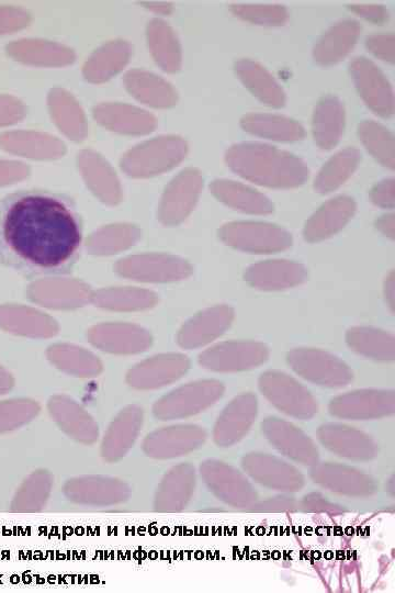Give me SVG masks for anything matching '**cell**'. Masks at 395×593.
Wrapping results in <instances>:
<instances>
[{"label": "cell", "instance_id": "3", "mask_svg": "<svg viewBox=\"0 0 395 593\" xmlns=\"http://www.w3.org/2000/svg\"><path fill=\"white\" fill-rule=\"evenodd\" d=\"M219 236L228 246L251 254L283 251L293 243L290 232L268 222H229L221 228Z\"/></svg>", "mask_w": 395, "mask_h": 593}, {"label": "cell", "instance_id": "16", "mask_svg": "<svg viewBox=\"0 0 395 593\" xmlns=\"http://www.w3.org/2000/svg\"><path fill=\"white\" fill-rule=\"evenodd\" d=\"M257 415V399L251 393L236 396L223 411L215 426L214 438L217 444L238 440L247 433Z\"/></svg>", "mask_w": 395, "mask_h": 593}, {"label": "cell", "instance_id": "11", "mask_svg": "<svg viewBox=\"0 0 395 593\" xmlns=\"http://www.w3.org/2000/svg\"><path fill=\"white\" fill-rule=\"evenodd\" d=\"M356 210L357 203L349 195L342 194L327 200L305 223V240L317 243L337 234L353 217Z\"/></svg>", "mask_w": 395, "mask_h": 593}, {"label": "cell", "instance_id": "21", "mask_svg": "<svg viewBox=\"0 0 395 593\" xmlns=\"http://www.w3.org/2000/svg\"><path fill=\"white\" fill-rule=\"evenodd\" d=\"M346 340L356 353L376 360H393L395 337L383 329L371 326H353L348 329Z\"/></svg>", "mask_w": 395, "mask_h": 593}, {"label": "cell", "instance_id": "12", "mask_svg": "<svg viewBox=\"0 0 395 593\" xmlns=\"http://www.w3.org/2000/svg\"><path fill=\"white\" fill-rule=\"evenodd\" d=\"M204 440L205 433L200 427L174 426L148 435L143 441V449L154 458H172L194 450Z\"/></svg>", "mask_w": 395, "mask_h": 593}, {"label": "cell", "instance_id": "25", "mask_svg": "<svg viewBox=\"0 0 395 593\" xmlns=\"http://www.w3.org/2000/svg\"><path fill=\"white\" fill-rule=\"evenodd\" d=\"M53 485L45 470L31 473L20 485L11 502L12 512H36L45 505Z\"/></svg>", "mask_w": 395, "mask_h": 593}, {"label": "cell", "instance_id": "13", "mask_svg": "<svg viewBox=\"0 0 395 593\" xmlns=\"http://www.w3.org/2000/svg\"><path fill=\"white\" fill-rule=\"evenodd\" d=\"M361 25L353 19L332 24L316 42L314 60L320 66H332L343 59L357 44Z\"/></svg>", "mask_w": 395, "mask_h": 593}, {"label": "cell", "instance_id": "27", "mask_svg": "<svg viewBox=\"0 0 395 593\" xmlns=\"http://www.w3.org/2000/svg\"><path fill=\"white\" fill-rule=\"evenodd\" d=\"M230 11L247 22L260 25H282L289 19L287 9L280 3H233Z\"/></svg>", "mask_w": 395, "mask_h": 593}, {"label": "cell", "instance_id": "20", "mask_svg": "<svg viewBox=\"0 0 395 593\" xmlns=\"http://www.w3.org/2000/svg\"><path fill=\"white\" fill-rule=\"evenodd\" d=\"M194 489V470L189 465H180L169 471L160 483L155 506L162 511L182 508Z\"/></svg>", "mask_w": 395, "mask_h": 593}, {"label": "cell", "instance_id": "18", "mask_svg": "<svg viewBox=\"0 0 395 593\" xmlns=\"http://www.w3.org/2000/svg\"><path fill=\"white\" fill-rule=\"evenodd\" d=\"M240 126L250 134L279 142H295L305 136L301 123L279 114L249 113L241 118Z\"/></svg>", "mask_w": 395, "mask_h": 593}, {"label": "cell", "instance_id": "8", "mask_svg": "<svg viewBox=\"0 0 395 593\" xmlns=\"http://www.w3.org/2000/svg\"><path fill=\"white\" fill-rule=\"evenodd\" d=\"M245 281L259 290L279 291L304 283L307 269L301 262L287 259H268L250 265Z\"/></svg>", "mask_w": 395, "mask_h": 593}, {"label": "cell", "instance_id": "30", "mask_svg": "<svg viewBox=\"0 0 395 593\" xmlns=\"http://www.w3.org/2000/svg\"><path fill=\"white\" fill-rule=\"evenodd\" d=\"M349 9L361 18L374 23H384L388 19V10L383 4L351 3Z\"/></svg>", "mask_w": 395, "mask_h": 593}, {"label": "cell", "instance_id": "32", "mask_svg": "<svg viewBox=\"0 0 395 593\" xmlns=\"http://www.w3.org/2000/svg\"><path fill=\"white\" fill-rule=\"evenodd\" d=\"M383 293L385 298V302L387 306L390 307L391 312L395 311V273L394 271H391L383 284Z\"/></svg>", "mask_w": 395, "mask_h": 593}, {"label": "cell", "instance_id": "2", "mask_svg": "<svg viewBox=\"0 0 395 593\" xmlns=\"http://www.w3.org/2000/svg\"><path fill=\"white\" fill-rule=\"evenodd\" d=\"M226 161L238 176L269 188H296L307 180L309 174L302 158L262 143L232 145L226 153Z\"/></svg>", "mask_w": 395, "mask_h": 593}, {"label": "cell", "instance_id": "1", "mask_svg": "<svg viewBox=\"0 0 395 593\" xmlns=\"http://www.w3.org/2000/svg\"><path fill=\"white\" fill-rule=\"evenodd\" d=\"M83 248V220L65 192L20 189L0 198V264L29 278L68 276Z\"/></svg>", "mask_w": 395, "mask_h": 593}, {"label": "cell", "instance_id": "29", "mask_svg": "<svg viewBox=\"0 0 395 593\" xmlns=\"http://www.w3.org/2000/svg\"><path fill=\"white\" fill-rule=\"evenodd\" d=\"M371 201L383 209H393L395 205V180L386 178L373 186L370 192Z\"/></svg>", "mask_w": 395, "mask_h": 593}, {"label": "cell", "instance_id": "7", "mask_svg": "<svg viewBox=\"0 0 395 593\" xmlns=\"http://www.w3.org/2000/svg\"><path fill=\"white\" fill-rule=\"evenodd\" d=\"M129 488L121 480L103 475H84L68 480L65 496L75 503L106 506L126 501Z\"/></svg>", "mask_w": 395, "mask_h": 593}, {"label": "cell", "instance_id": "24", "mask_svg": "<svg viewBox=\"0 0 395 593\" xmlns=\"http://www.w3.org/2000/svg\"><path fill=\"white\" fill-rule=\"evenodd\" d=\"M361 142L368 152L384 167H395V138L393 133L373 120H364L358 126Z\"/></svg>", "mask_w": 395, "mask_h": 593}, {"label": "cell", "instance_id": "10", "mask_svg": "<svg viewBox=\"0 0 395 593\" xmlns=\"http://www.w3.org/2000/svg\"><path fill=\"white\" fill-rule=\"evenodd\" d=\"M268 357L269 349L262 343L232 340L210 349L203 356V362L217 371H240L260 366Z\"/></svg>", "mask_w": 395, "mask_h": 593}, {"label": "cell", "instance_id": "19", "mask_svg": "<svg viewBox=\"0 0 395 593\" xmlns=\"http://www.w3.org/2000/svg\"><path fill=\"white\" fill-rule=\"evenodd\" d=\"M262 428L271 443L286 456L303 462L304 457L307 462L317 458V450L315 451L306 436L292 424L270 417L262 423Z\"/></svg>", "mask_w": 395, "mask_h": 593}, {"label": "cell", "instance_id": "22", "mask_svg": "<svg viewBox=\"0 0 395 593\" xmlns=\"http://www.w3.org/2000/svg\"><path fill=\"white\" fill-rule=\"evenodd\" d=\"M224 388L216 381L201 382L165 401L159 413L165 417L194 413L222 396ZM158 413V410L156 411Z\"/></svg>", "mask_w": 395, "mask_h": 593}, {"label": "cell", "instance_id": "26", "mask_svg": "<svg viewBox=\"0 0 395 593\" xmlns=\"http://www.w3.org/2000/svg\"><path fill=\"white\" fill-rule=\"evenodd\" d=\"M235 317L234 309L229 305H218L205 313L190 329L189 339L192 342H208L222 335L232 325Z\"/></svg>", "mask_w": 395, "mask_h": 593}, {"label": "cell", "instance_id": "6", "mask_svg": "<svg viewBox=\"0 0 395 593\" xmlns=\"http://www.w3.org/2000/svg\"><path fill=\"white\" fill-rule=\"evenodd\" d=\"M349 69L364 103L380 116H392L395 110L394 91L383 71L363 56L354 57Z\"/></svg>", "mask_w": 395, "mask_h": 593}, {"label": "cell", "instance_id": "23", "mask_svg": "<svg viewBox=\"0 0 395 593\" xmlns=\"http://www.w3.org/2000/svg\"><path fill=\"white\" fill-rule=\"evenodd\" d=\"M360 159L361 154L354 147H346L337 152L318 171L314 180L315 190L321 194L337 190L354 172Z\"/></svg>", "mask_w": 395, "mask_h": 593}, {"label": "cell", "instance_id": "31", "mask_svg": "<svg viewBox=\"0 0 395 593\" xmlns=\"http://www.w3.org/2000/svg\"><path fill=\"white\" fill-rule=\"evenodd\" d=\"M376 228L386 237L395 238V215L394 213H385L375 222Z\"/></svg>", "mask_w": 395, "mask_h": 593}, {"label": "cell", "instance_id": "28", "mask_svg": "<svg viewBox=\"0 0 395 593\" xmlns=\"http://www.w3.org/2000/svg\"><path fill=\"white\" fill-rule=\"evenodd\" d=\"M366 48L377 58L394 63L395 38L392 33L372 34L365 38Z\"/></svg>", "mask_w": 395, "mask_h": 593}, {"label": "cell", "instance_id": "14", "mask_svg": "<svg viewBox=\"0 0 395 593\" xmlns=\"http://www.w3.org/2000/svg\"><path fill=\"white\" fill-rule=\"evenodd\" d=\"M235 70L246 88L262 103L276 109L285 104L283 88L262 65L244 58L236 61Z\"/></svg>", "mask_w": 395, "mask_h": 593}, {"label": "cell", "instance_id": "17", "mask_svg": "<svg viewBox=\"0 0 395 593\" xmlns=\"http://www.w3.org/2000/svg\"><path fill=\"white\" fill-rule=\"evenodd\" d=\"M212 190L222 202L234 210L256 215H266L273 211V203L266 194L245 183L221 179L214 181Z\"/></svg>", "mask_w": 395, "mask_h": 593}, {"label": "cell", "instance_id": "15", "mask_svg": "<svg viewBox=\"0 0 395 593\" xmlns=\"http://www.w3.org/2000/svg\"><path fill=\"white\" fill-rule=\"evenodd\" d=\"M345 127V108L332 94L323 97L313 114L312 128L315 143L321 149H330L339 142Z\"/></svg>", "mask_w": 395, "mask_h": 593}, {"label": "cell", "instance_id": "4", "mask_svg": "<svg viewBox=\"0 0 395 593\" xmlns=\"http://www.w3.org/2000/svg\"><path fill=\"white\" fill-rule=\"evenodd\" d=\"M287 361L297 374L318 385L340 388L352 379L350 368L341 359L320 349H293Z\"/></svg>", "mask_w": 395, "mask_h": 593}, {"label": "cell", "instance_id": "5", "mask_svg": "<svg viewBox=\"0 0 395 593\" xmlns=\"http://www.w3.org/2000/svg\"><path fill=\"white\" fill-rule=\"evenodd\" d=\"M262 394L279 410L298 418H309L317 412L311 392L294 378L280 371H267L259 379Z\"/></svg>", "mask_w": 395, "mask_h": 593}, {"label": "cell", "instance_id": "9", "mask_svg": "<svg viewBox=\"0 0 395 593\" xmlns=\"http://www.w3.org/2000/svg\"><path fill=\"white\" fill-rule=\"evenodd\" d=\"M395 395L386 390H360L331 400L329 411L343 418L366 419L392 414Z\"/></svg>", "mask_w": 395, "mask_h": 593}]
</instances>
